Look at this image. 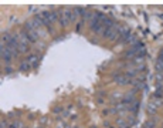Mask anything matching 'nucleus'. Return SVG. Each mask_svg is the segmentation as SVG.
Masks as SVG:
<instances>
[{
	"mask_svg": "<svg viewBox=\"0 0 163 128\" xmlns=\"http://www.w3.org/2000/svg\"><path fill=\"white\" fill-rule=\"evenodd\" d=\"M1 58H3V60H4V61H6L7 64H9V63H10V60L13 58V56H11V51H10V48H9L7 46L4 47V44H1Z\"/></svg>",
	"mask_w": 163,
	"mask_h": 128,
	"instance_id": "f257e3e1",
	"label": "nucleus"
},
{
	"mask_svg": "<svg viewBox=\"0 0 163 128\" xmlns=\"http://www.w3.org/2000/svg\"><path fill=\"white\" fill-rule=\"evenodd\" d=\"M114 80H115L116 84H119V85L130 84V80H129L125 74H114Z\"/></svg>",
	"mask_w": 163,
	"mask_h": 128,
	"instance_id": "f03ea898",
	"label": "nucleus"
},
{
	"mask_svg": "<svg viewBox=\"0 0 163 128\" xmlns=\"http://www.w3.org/2000/svg\"><path fill=\"white\" fill-rule=\"evenodd\" d=\"M135 92H136V90H133L132 92H128V94L125 95V98H123V103H126V104H132V103L135 101Z\"/></svg>",
	"mask_w": 163,
	"mask_h": 128,
	"instance_id": "7ed1b4c3",
	"label": "nucleus"
},
{
	"mask_svg": "<svg viewBox=\"0 0 163 128\" xmlns=\"http://www.w3.org/2000/svg\"><path fill=\"white\" fill-rule=\"evenodd\" d=\"M152 103H155L158 108H159V107H162V105H163V97H158V95H153V97H152Z\"/></svg>",
	"mask_w": 163,
	"mask_h": 128,
	"instance_id": "20e7f679",
	"label": "nucleus"
},
{
	"mask_svg": "<svg viewBox=\"0 0 163 128\" xmlns=\"http://www.w3.org/2000/svg\"><path fill=\"white\" fill-rule=\"evenodd\" d=\"M156 111H158V107H156V104L150 101V103H149V105H148V113L155 115V114H156Z\"/></svg>",
	"mask_w": 163,
	"mask_h": 128,
	"instance_id": "39448f33",
	"label": "nucleus"
},
{
	"mask_svg": "<svg viewBox=\"0 0 163 128\" xmlns=\"http://www.w3.org/2000/svg\"><path fill=\"white\" fill-rule=\"evenodd\" d=\"M156 127V120H149V121H146L145 124H143V127L142 128H155Z\"/></svg>",
	"mask_w": 163,
	"mask_h": 128,
	"instance_id": "423d86ee",
	"label": "nucleus"
},
{
	"mask_svg": "<svg viewBox=\"0 0 163 128\" xmlns=\"http://www.w3.org/2000/svg\"><path fill=\"white\" fill-rule=\"evenodd\" d=\"M27 70H30V64L27 61H23L20 66V71H27Z\"/></svg>",
	"mask_w": 163,
	"mask_h": 128,
	"instance_id": "0eeeda50",
	"label": "nucleus"
},
{
	"mask_svg": "<svg viewBox=\"0 0 163 128\" xmlns=\"http://www.w3.org/2000/svg\"><path fill=\"white\" fill-rule=\"evenodd\" d=\"M36 60H37V56H33V54H31V56H29V58H27L26 61H27L29 64H34V66H36Z\"/></svg>",
	"mask_w": 163,
	"mask_h": 128,
	"instance_id": "6e6552de",
	"label": "nucleus"
},
{
	"mask_svg": "<svg viewBox=\"0 0 163 128\" xmlns=\"http://www.w3.org/2000/svg\"><path fill=\"white\" fill-rule=\"evenodd\" d=\"M138 74V70H130V71H128V73H125V76L130 80V77H135Z\"/></svg>",
	"mask_w": 163,
	"mask_h": 128,
	"instance_id": "1a4fd4ad",
	"label": "nucleus"
},
{
	"mask_svg": "<svg viewBox=\"0 0 163 128\" xmlns=\"http://www.w3.org/2000/svg\"><path fill=\"white\" fill-rule=\"evenodd\" d=\"M156 70H158V73H163V63L162 61H158V63H156Z\"/></svg>",
	"mask_w": 163,
	"mask_h": 128,
	"instance_id": "9d476101",
	"label": "nucleus"
},
{
	"mask_svg": "<svg viewBox=\"0 0 163 128\" xmlns=\"http://www.w3.org/2000/svg\"><path fill=\"white\" fill-rule=\"evenodd\" d=\"M1 128H7V124L4 121H1Z\"/></svg>",
	"mask_w": 163,
	"mask_h": 128,
	"instance_id": "9b49d317",
	"label": "nucleus"
},
{
	"mask_svg": "<svg viewBox=\"0 0 163 128\" xmlns=\"http://www.w3.org/2000/svg\"><path fill=\"white\" fill-rule=\"evenodd\" d=\"M162 128H163V127H162Z\"/></svg>",
	"mask_w": 163,
	"mask_h": 128,
	"instance_id": "f8f14e48",
	"label": "nucleus"
}]
</instances>
